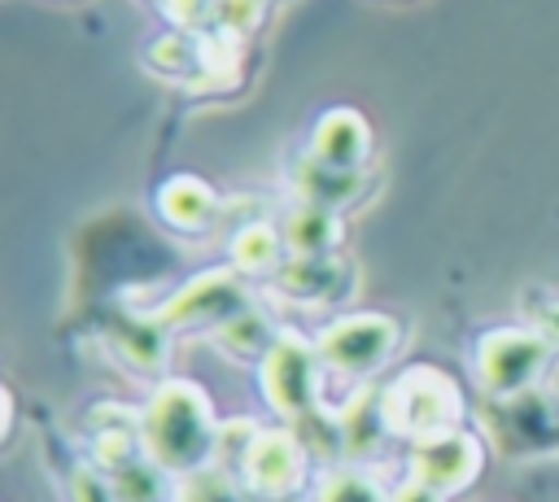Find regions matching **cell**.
Wrapping results in <instances>:
<instances>
[{
    "instance_id": "1",
    "label": "cell",
    "mask_w": 559,
    "mask_h": 502,
    "mask_svg": "<svg viewBox=\"0 0 559 502\" xmlns=\"http://www.w3.org/2000/svg\"><path fill=\"white\" fill-rule=\"evenodd\" d=\"M144 454L170 476H197L218 454L214 406L201 384L166 380L144 410Z\"/></svg>"
},
{
    "instance_id": "2",
    "label": "cell",
    "mask_w": 559,
    "mask_h": 502,
    "mask_svg": "<svg viewBox=\"0 0 559 502\" xmlns=\"http://www.w3.org/2000/svg\"><path fill=\"white\" fill-rule=\"evenodd\" d=\"M380 410H384V423L393 437L428 441V437L459 428L463 397H459V384L441 367H406L380 393Z\"/></svg>"
},
{
    "instance_id": "3",
    "label": "cell",
    "mask_w": 559,
    "mask_h": 502,
    "mask_svg": "<svg viewBox=\"0 0 559 502\" xmlns=\"http://www.w3.org/2000/svg\"><path fill=\"white\" fill-rule=\"evenodd\" d=\"M546 358H550V340L537 327H498L485 332L476 345V375L485 393L515 397L542 375Z\"/></svg>"
},
{
    "instance_id": "4",
    "label": "cell",
    "mask_w": 559,
    "mask_h": 502,
    "mask_svg": "<svg viewBox=\"0 0 559 502\" xmlns=\"http://www.w3.org/2000/svg\"><path fill=\"white\" fill-rule=\"evenodd\" d=\"M319 362H323L319 345L280 332V340L262 354V393H266V402L288 419L310 415L314 402H319Z\"/></svg>"
},
{
    "instance_id": "5",
    "label": "cell",
    "mask_w": 559,
    "mask_h": 502,
    "mask_svg": "<svg viewBox=\"0 0 559 502\" xmlns=\"http://www.w3.org/2000/svg\"><path fill=\"white\" fill-rule=\"evenodd\" d=\"M323 367L341 375H371L397 349V323L389 314H345L314 340Z\"/></svg>"
},
{
    "instance_id": "6",
    "label": "cell",
    "mask_w": 559,
    "mask_h": 502,
    "mask_svg": "<svg viewBox=\"0 0 559 502\" xmlns=\"http://www.w3.org/2000/svg\"><path fill=\"white\" fill-rule=\"evenodd\" d=\"M249 310V292L240 284V271H205L197 279H188L162 310H157V323L170 332V327H192V323H214L223 327L227 319L245 314Z\"/></svg>"
},
{
    "instance_id": "7",
    "label": "cell",
    "mask_w": 559,
    "mask_h": 502,
    "mask_svg": "<svg viewBox=\"0 0 559 502\" xmlns=\"http://www.w3.org/2000/svg\"><path fill=\"white\" fill-rule=\"evenodd\" d=\"M240 480L258 498H288L306 480V450L288 428H262L240 463Z\"/></svg>"
},
{
    "instance_id": "8",
    "label": "cell",
    "mask_w": 559,
    "mask_h": 502,
    "mask_svg": "<svg viewBox=\"0 0 559 502\" xmlns=\"http://www.w3.org/2000/svg\"><path fill=\"white\" fill-rule=\"evenodd\" d=\"M480 463H485L480 441L459 432V428L441 432V437H428V441H415V450H411V476L441 489L445 498L463 493L480 476Z\"/></svg>"
},
{
    "instance_id": "9",
    "label": "cell",
    "mask_w": 559,
    "mask_h": 502,
    "mask_svg": "<svg viewBox=\"0 0 559 502\" xmlns=\"http://www.w3.org/2000/svg\"><path fill=\"white\" fill-rule=\"evenodd\" d=\"M310 157L332 166V170H367V157H371V127L358 109H328L319 122H314V135H310Z\"/></svg>"
},
{
    "instance_id": "10",
    "label": "cell",
    "mask_w": 559,
    "mask_h": 502,
    "mask_svg": "<svg viewBox=\"0 0 559 502\" xmlns=\"http://www.w3.org/2000/svg\"><path fill=\"white\" fill-rule=\"evenodd\" d=\"M341 236H345L341 214L332 205H319V201H301L284 218V249L293 258H332Z\"/></svg>"
},
{
    "instance_id": "11",
    "label": "cell",
    "mask_w": 559,
    "mask_h": 502,
    "mask_svg": "<svg viewBox=\"0 0 559 502\" xmlns=\"http://www.w3.org/2000/svg\"><path fill=\"white\" fill-rule=\"evenodd\" d=\"M157 210H162V218H166L170 227L197 231V227H205V223L214 218L218 196H214V188H210L205 179H197V175H175V179L162 183Z\"/></svg>"
},
{
    "instance_id": "12",
    "label": "cell",
    "mask_w": 559,
    "mask_h": 502,
    "mask_svg": "<svg viewBox=\"0 0 559 502\" xmlns=\"http://www.w3.org/2000/svg\"><path fill=\"white\" fill-rule=\"evenodd\" d=\"M275 279L293 301H328L345 279V266L336 258H288Z\"/></svg>"
},
{
    "instance_id": "13",
    "label": "cell",
    "mask_w": 559,
    "mask_h": 502,
    "mask_svg": "<svg viewBox=\"0 0 559 502\" xmlns=\"http://www.w3.org/2000/svg\"><path fill=\"white\" fill-rule=\"evenodd\" d=\"M231 266L240 275H275L284 266V231L266 223H249L231 240Z\"/></svg>"
},
{
    "instance_id": "14",
    "label": "cell",
    "mask_w": 559,
    "mask_h": 502,
    "mask_svg": "<svg viewBox=\"0 0 559 502\" xmlns=\"http://www.w3.org/2000/svg\"><path fill=\"white\" fill-rule=\"evenodd\" d=\"M240 61H245V35L231 26H214L201 35V79L197 83L227 87V83H236Z\"/></svg>"
},
{
    "instance_id": "15",
    "label": "cell",
    "mask_w": 559,
    "mask_h": 502,
    "mask_svg": "<svg viewBox=\"0 0 559 502\" xmlns=\"http://www.w3.org/2000/svg\"><path fill=\"white\" fill-rule=\"evenodd\" d=\"M358 179H362V170H332V166H323L314 157H306L301 170H297L301 201H319V205H332V210L345 205L358 192Z\"/></svg>"
},
{
    "instance_id": "16",
    "label": "cell",
    "mask_w": 559,
    "mask_h": 502,
    "mask_svg": "<svg viewBox=\"0 0 559 502\" xmlns=\"http://www.w3.org/2000/svg\"><path fill=\"white\" fill-rule=\"evenodd\" d=\"M218 340L231 349V354H240V358H253V354H266L275 340H280V332L249 306L245 314H236V319H227L223 327H218Z\"/></svg>"
},
{
    "instance_id": "17",
    "label": "cell",
    "mask_w": 559,
    "mask_h": 502,
    "mask_svg": "<svg viewBox=\"0 0 559 502\" xmlns=\"http://www.w3.org/2000/svg\"><path fill=\"white\" fill-rule=\"evenodd\" d=\"M148 61H153V70L175 74V79L201 74V35H188V31L166 35V39H157V44L148 48Z\"/></svg>"
},
{
    "instance_id": "18",
    "label": "cell",
    "mask_w": 559,
    "mask_h": 502,
    "mask_svg": "<svg viewBox=\"0 0 559 502\" xmlns=\"http://www.w3.org/2000/svg\"><path fill=\"white\" fill-rule=\"evenodd\" d=\"M166 467H157L153 458L144 463H131L127 471H118L114 476V485H118V498L122 502H162V493H166Z\"/></svg>"
},
{
    "instance_id": "19",
    "label": "cell",
    "mask_w": 559,
    "mask_h": 502,
    "mask_svg": "<svg viewBox=\"0 0 559 502\" xmlns=\"http://www.w3.org/2000/svg\"><path fill=\"white\" fill-rule=\"evenodd\" d=\"M319 502H389V498L380 493V485H376L371 476L345 467V471H332V476L323 480Z\"/></svg>"
},
{
    "instance_id": "20",
    "label": "cell",
    "mask_w": 559,
    "mask_h": 502,
    "mask_svg": "<svg viewBox=\"0 0 559 502\" xmlns=\"http://www.w3.org/2000/svg\"><path fill=\"white\" fill-rule=\"evenodd\" d=\"M162 336H166V327L153 319V323H135V327H127L118 345L127 349L131 362H140V367H157L162 354H166V340H162Z\"/></svg>"
},
{
    "instance_id": "21",
    "label": "cell",
    "mask_w": 559,
    "mask_h": 502,
    "mask_svg": "<svg viewBox=\"0 0 559 502\" xmlns=\"http://www.w3.org/2000/svg\"><path fill=\"white\" fill-rule=\"evenodd\" d=\"M218 4L223 0H166V17L188 35H205L218 26Z\"/></svg>"
},
{
    "instance_id": "22",
    "label": "cell",
    "mask_w": 559,
    "mask_h": 502,
    "mask_svg": "<svg viewBox=\"0 0 559 502\" xmlns=\"http://www.w3.org/2000/svg\"><path fill=\"white\" fill-rule=\"evenodd\" d=\"M179 502H245V493L223 471H197L183 480Z\"/></svg>"
},
{
    "instance_id": "23",
    "label": "cell",
    "mask_w": 559,
    "mask_h": 502,
    "mask_svg": "<svg viewBox=\"0 0 559 502\" xmlns=\"http://www.w3.org/2000/svg\"><path fill=\"white\" fill-rule=\"evenodd\" d=\"M70 502H122V498H118V485L109 480V471L79 467L70 476Z\"/></svg>"
},
{
    "instance_id": "24",
    "label": "cell",
    "mask_w": 559,
    "mask_h": 502,
    "mask_svg": "<svg viewBox=\"0 0 559 502\" xmlns=\"http://www.w3.org/2000/svg\"><path fill=\"white\" fill-rule=\"evenodd\" d=\"M262 9H266V0H223L218 4V26H231V31L249 35L262 22Z\"/></svg>"
},
{
    "instance_id": "25",
    "label": "cell",
    "mask_w": 559,
    "mask_h": 502,
    "mask_svg": "<svg viewBox=\"0 0 559 502\" xmlns=\"http://www.w3.org/2000/svg\"><path fill=\"white\" fill-rule=\"evenodd\" d=\"M389 502H445V493L441 489H432V485H424V480H406L402 489H393V498Z\"/></svg>"
},
{
    "instance_id": "26",
    "label": "cell",
    "mask_w": 559,
    "mask_h": 502,
    "mask_svg": "<svg viewBox=\"0 0 559 502\" xmlns=\"http://www.w3.org/2000/svg\"><path fill=\"white\" fill-rule=\"evenodd\" d=\"M537 332H542L546 340H555V345H559V301H550V306H542V310H537Z\"/></svg>"
}]
</instances>
